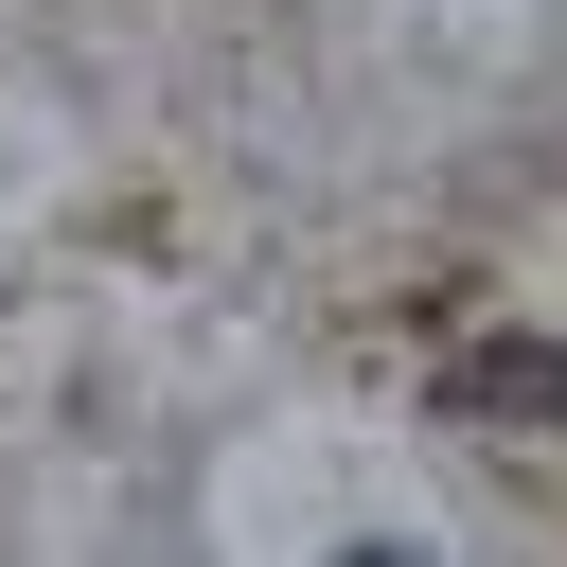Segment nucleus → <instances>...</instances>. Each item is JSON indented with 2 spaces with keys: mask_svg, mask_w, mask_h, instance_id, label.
I'll return each mask as SVG.
<instances>
[{
  "mask_svg": "<svg viewBox=\"0 0 567 567\" xmlns=\"http://www.w3.org/2000/svg\"><path fill=\"white\" fill-rule=\"evenodd\" d=\"M461 408H567V354H461Z\"/></svg>",
  "mask_w": 567,
  "mask_h": 567,
  "instance_id": "nucleus-1",
  "label": "nucleus"
}]
</instances>
